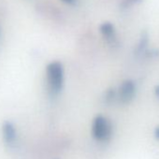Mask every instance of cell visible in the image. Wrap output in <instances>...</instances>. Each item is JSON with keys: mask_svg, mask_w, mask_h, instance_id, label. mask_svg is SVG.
Returning <instances> with one entry per match:
<instances>
[{"mask_svg": "<svg viewBox=\"0 0 159 159\" xmlns=\"http://www.w3.org/2000/svg\"><path fill=\"white\" fill-rule=\"evenodd\" d=\"M99 29H100V33L107 40L112 41L115 39V29L111 23H109V22L103 23L100 25Z\"/></svg>", "mask_w": 159, "mask_h": 159, "instance_id": "cell-5", "label": "cell"}, {"mask_svg": "<svg viewBox=\"0 0 159 159\" xmlns=\"http://www.w3.org/2000/svg\"><path fill=\"white\" fill-rule=\"evenodd\" d=\"M154 137L156 139L159 140V126H157L155 129H154Z\"/></svg>", "mask_w": 159, "mask_h": 159, "instance_id": "cell-8", "label": "cell"}, {"mask_svg": "<svg viewBox=\"0 0 159 159\" xmlns=\"http://www.w3.org/2000/svg\"><path fill=\"white\" fill-rule=\"evenodd\" d=\"M2 134H3V139L5 142L9 145L12 144L16 140V138H17L16 129L11 122L4 123L2 126Z\"/></svg>", "mask_w": 159, "mask_h": 159, "instance_id": "cell-4", "label": "cell"}, {"mask_svg": "<svg viewBox=\"0 0 159 159\" xmlns=\"http://www.w3.org/2000/svg\"><path fill=\"white\" fill-rule=\"evenodd\" d=\"M62 1L67 5H74L75 4V0H62Z\"/></svg>", "mask_w": 159, "mask_h": 159, "instance_id": "cell-9", "label": "cell"}, {"mask_svg": "<svg viewBox=\"0 0 159 159\" xmlns=\"http://www.w3.org/2000/svg\"><path fill=\"white\" fill-rule=\"evenodd\" d=\"M154 94H155L156 98L159 99V85L155 86V88H154Z\"/></svg>", "mask_w": 159, "mask_h": 159, "instance_id": "cell-10", "label": "cell"}, {"mask_svg": "<svg viewBox=\"0 0 159 159\" xmlns=\"http://www.w3.org/2000/svg\"><path fill=\"white\" fill-rule=\"evenodd\" d=\"M112 133L111 122L103 115H98L92 124V135L98 141L108 140Z\"/></svg>", "mask_w": 159, "mask_h": 159, "instance_id": "cell-2", "label": "cell"}, {"mask_svg": "<svg viewBox=\"0 0 159 159\" xmlns=\"http://www.w3.org/2000/svg\"><path fill=\"white\" fill-rule=\"evenodd\" d=\"M136 95V84L131 80L123 82L119 88V98L122 103L127 104L133 100Z\"/></svg>", "mask_w": 159, "mask_h": 159, "instance_id": "cell-3", "label": "cell"}, {"mask_svg": "<svg viewBox=\"0 0 159 159\" xmlns=\"http://www.w3.org/2000/svg\"><path fill=\"white\" fill-rule=\"evenodd\" d=\"M147 43H148V36H147V34H144L142 36V38L140 39V41L137 47V52H142L145 49V46L147 45Z\"/></svg>", "mask_w": 159, "mask_h": 159, "instance_id": "cell-6", "label": "cell"}, {"mask_svg": "<svg viewBox=\"0 0 159 159\" xmlns=\"http://www.w3.org/2000/svg\"><path fill=\"white\" fill-rule=\"evenodd\" d=\"M140 2V0H125V1H124V5L125 7H129L131 6V4H136V3H139Z\"/></svg>", "mask_w": 159, "mask_h": 159, "instance_id": "cell-7", "label": "cell"}, {"mask_svg": "<svg viewBox=\"0 0 159 159\" xmlns=\"http://www.w3.org/2000/svg\"><path fill=\"white\" fill-rule=\"evenodd\" d=\"M46 79L50 92L56 96L64 86V67L58 61L51 62L46 67Z\"/></svg>", "mask_w": 159, "mask_h": 159, "instance_id": "cell-1", "label": "cell"}]
</instances>
